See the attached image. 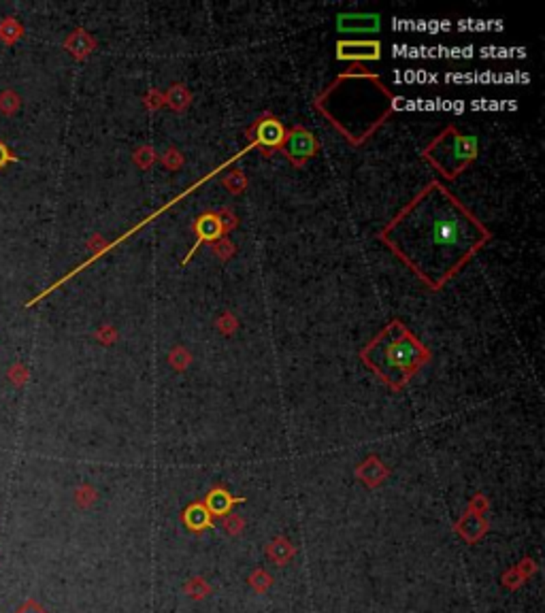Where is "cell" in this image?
<instances>
[{
    "label": "cell",
    "mask_w": 545,
    "mask_h": 613,
    "mask_svg": "<svg viewBox=\"0 0 545 613\" xmlns=\"http://www.w3.org/2000/svg\"><path fill=\"white\" fill-rule=\"evenodd\" d=\"M377 236L424 285L439 292L490 241V230L439 179H431Z\"/></svg>",
    "instance_id": "6da1fadb"
},
{
    "label": "cell",
    "mask_w": 545,
    "mask_h": 613,
    "mask_svg": "<svg viewBox=\"0 0 545 613\" xmlns=\"http://www.w3.org/2000/svg\"><path fill=\"white\" fill-rule=\"evenodd\" d=\"M313 107L352 145H362L394 113L396 96L377 75L356 66L334 79Z\"/></svg>",
    "instance_id": "7a4b0ae2"
},
{
    "label": "cell",
    "mask_w": 545,
    "mask_h": 613,
    "mask_svg": "<svg viewBox=\"0 0 545 613\" xmlns=\"http://www.w3.org/2000/svg\"><path fill=\"white\" fill-rule=\"evenodd\" d=\"M362 362L392 388H403L411 375L431 360V351L401 319H392L360 351Z\"/></svg>",
    "instance_id": "3957f363"
},
{
    "label": "cell",
    "mask_w": 545,
    "mask_h": 613,
    "mask_svg": "<svg viewBox=\"0 0 545 613\" xmlns=\"http://www.w3.org/2000/svg\"><path fill=\"white\" fill-rule=\"evenodd\" d=\"M479 143L473 135H463L456 126L441 130L424 149V160L443 175V179H456L477 158Z\"/></svg>",
    "instance_id": "277c9868"
},
{
    "label": "cell",
    "mask_w": 545,
    "mask_h": 613,
    "mask_svg": "<svg viewBox=\"0 0 545 613\" xmlns=\"http://www.w3.org/2000/svg\"><path fill=\"white\" fill-rule=\"evenodd\" d=\"M315 151H318V139L307 128L297 126L285 135L283 153L288 156V160L294 167H303L309 158L315 156Z\"/></svg>",
    "instance_id": "5b68a950"
},
{
    "label": "cell",
    "mask_w": 545,
    "mask_h": 613,
    "mask_svg": "<svg viewBox=\"0 0 545 613\" xmlns=\"http://www.w3.org/2000/svg\"><path fill=\"white\" fill-rule=\"evenodd\" d=\"M254 133H256V145L264 151V153H271L279 147H283L285 143V126L281 124V121L273 115H264L262 119H258V124L254 126Z\"/></svg>",
    "instance_id": "8992f818"
},
{
    "label": "cell",
    "mask_w": 545,
    "mask_h": 613,
    "mask_svg": "<svg viewBox=\"0 0 545 613\" xmlns=\"http://www.w3.org/2000/svg\"><path fill=\"white\" fill-rule=\"evenodd\" d=\"M337 58L343 62H373L382 58L380 40H339Z\"/></svg>",
    "instance_id": "52a82bcc"
},
{
    "label": "cell",
    "mask_w": 545,
    "mask_h": 613,
    "mask_svg": "<svg viewBox=\"0 0 545 613\" xmlns=\"http://www.w3.org/2000/svg\"><path fill=\"white\" fill-rule=\"evenodd\" d=\"M224 232H226V228H224L222 218L218 213H202V215H198L196 222H194L196 243H194V248L190 250V254L186 256L184 264H188L192 260V256L196 254L200 243H216V241H220L224 236Z\"/></svg>",
    "instance_id": "ba28073f"
},
{
    "label": "cell",
    "mask_w": 545,
    "mask_h": 613,
    "mask_svg": "<svg viewBox=\"0 0 545 613\" xmlns=\"http://www.w3.org/2000/svg\"><path fill=\"white\" fill-rule=\"evenodd\" d=\"M337 26L341 32H375L380 30V15H339Z\"/></svg>",
    "instance_id": "9c48e42d"
},
{
    "label": "cell",
    "mask_w": 545,
    "mask_h": 613,
    "mask_svg": "<svg viewBox=\"0 0 545 613\" xmlns=\"http://www.w3.org/2000/svg\"><path fill=\"white\" fill-rule=\"evenodd\" d=\"M64 47L77 58V60H83L86 56H90V52L96 47L94 38L86 32V30H75L66 40H64Z\"/></svg>",
    "instance_id": "30bf717a"
},
{
    "label": "cell",
    "mask_w": 545,
    "mask_h": 613,
    "mask_svg": "<svg viewBox=\"0 0 545 613\" xmlns=\"http://www.w3.org/2000/svg\"><path fill=\"white\" fill-rule=\"evenodd\" d=\"M22 36H24V26L15 17H5L0 22V40H3L5 45H15Z\"/></svg>",
    "instance_id": "8fae6325"
},
{
    "label": "cell",
    "mask_w": 545,
    "mask_h": 613,
    "mask_svg": "<svg viewBox=\"0 0 545 613\" xmlns=\"http://www.w3.org/2000/svg\"><path fill=\"white\" fill-rule=\"evenodd\" d=\"M232 503L234 501L230 499L228 492H224V490H214V492L209 494V501H207L209 509H211L214 513H226Z\"/></svg>",
    "instance_id": "7c38bea8"
},
{
    "label": "cell",
    "mask_w": 545,
    "mask_h": 613,
    "mask_svg": "<svg viewBox=\"0 0 545 613\" xmlns=\"http://www.w3.org/2000/svg\"><path fill=\"white\" fill-rule=\"evenodd\" d=\"M20 105H22V100L13 90L0 92V113H3V115H15Z\"/></svg>",
    "instance_id": "4fadbf2b"
},
{
    "label": "cell",
    "mask_w": 545,
    "mask_h": 613,
    "mask_svg": "<svg viewBox=\"0 0 545 613\" xmlns=\"http://www.w3.org/2000/svg\"><path fill=\"white\" fill-rule=\"evenodd\" d=\"M7 375H9V381H13L17 388H22V386L28 381V369H26L24 364H20V362H15V364L11 366Z\"/></svg>",
    "instance_id": "5bb4252c"
},
{
    "label": "cell",
    "mask_w": 545,
    "mask_h": 613,
    "mask_svg": "<svg viewBox=\"0 0 545 613\" xmlns=\"http://www.w3.org/2000/svg\"><path fill=\"white\" fill-rule=\"evenodd\" d=\"M224 186L232 192V194H237V192H241L243 188H245V177H243V173H239V171H234V173H230L226 179H224Z\"/></svg>",
    "instance_id": "9a60e30c"
},
{
    "label": "cell",
    "mask_w": 545,
    "mask_h": 613,
    "mask_svg": "<svg viewBox=\"0 0 545 613\" xmlns=\"http://www.w3.org/2000/svg\"><path fill=\"white\" fill-rule=\"evenodd\" d=\"M188 522L192 524V526H202V524H207V509L202 507V505H196V507H192L190 509V513H188Z\"/></svg>",
    "instance_id": "2e32d148"
},
{
    "label": "cell",
    "mask_w": 545,
    "mask_h": 613,
    "mask_svg": "<svg viewBox=\"0 0 545 613\" xmlns=\"http://www.w3.org/2000/svg\"><path fill=\"white\" fill-rule=\"evenodd\" d=\"M11 162H17V156L9 149V145L5 141H0V171L7 169Z\"/></svg>",
    "instance_id": "e0dca14e"
},
{
    "label": "cell",
    "mask_w": 545,
    "mask_h": 613,
    "mask_svg": "<svg viewBox=\"0 0 545 613\" xmlns=\"http://www.w3.org/2000/svg\"><path fill=\"white\" fill-rule=\"evenodd\" d=\"M17 613H45V611H43V609H38L34 603H26V605H24V607L17 611Z\"/></svg>",
    "instance_id": "ac0fdd59"
},
{
    "label": "cell",
    "mask_w": 545,
    "mask_h": 613,
    "mask_svg": "<svg viewBox=\"0 0 545 613\" xmlns=\"http://www.w3.org/2000/svg\"><path fill=\"white\" fill-rule=\"evenodd\" d=\"M113 337H115V333H113L111 328H103V331H98V339H103L105 343H111Z\"/></svg>",
    "instance_id": "d6986e66"
}]
</instances>
